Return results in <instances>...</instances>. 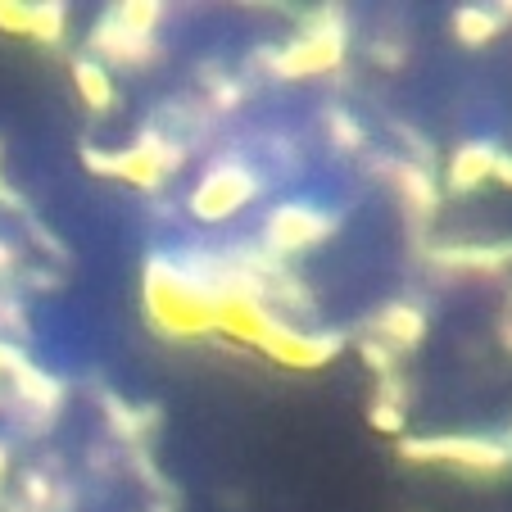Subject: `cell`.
Returning <instances> with one entry per match:
<instances>
[{
    "label": "cell",
    "instance_id": "obj_1",
    "mask_svg": "<svg viewBox=\"0 0 512 512\" xmlns=\"http://www.w3.org/2000/svg\"><path fill=\"white\" fill-rule=\"evenodd\" d=\"M145 322L168 340H200L218 336V313H223V290L209 281V272L177 259H145L141 277Z\"/></svg>",
    "mask_w": 512,
    "mask_h": 512
},
{
    "label": "cell",
    "instance_id": "obj_2",
    "mask_svg": "<svg viewBox=\"0 0 512 512\" xmlns=\"http://www.w3.org/2000/svg\"><path fill=\"white\" fill-rule=\"evenodd\" d=\"M404 463H435L454 467L467 476H499L512 467V440H490V435H413L399 440Z\"/></svg>",
    "mask_w": 512,
    "mask_h": 512
},
{
    "label": "cell",
    "instance_id": "obj_3",
    "mask_svg": "<svg viewBox=\"0 0 512 512\" xmlns=\"http://www.w3.org/2000/svg\"><path fill=\"white\" fill-rule=\"evenodd\" d=\"M345 59V19L340 14H313L286 46L272 55L277 78H318Z\"/></svg>",
    "mask_w": 512,
    "mask_h": 512
},
{
    "label": "cell",
    "instance_id": "obj_4",
    "mask_svg": "<svg viewBox=\"0 0 512 512\" xmlns=\"http://www.w3.org/2000/svg\"><path fill=\"white\" fill-rule=\"evenodd\" d=\"M82 159H87V168L100 177H118V182L136 186V191H155V186L182 164V150L168 145L159 132H141L136 145H127V150H114V155H105V150H82Z\"/></svg>",
    "mask_w": 512,
    "mask_h": 512
},
{
    "label": "cell",
    "instance_id": "obj_5",
    "mask_svg": "<svg viewBox=\"0 0 512 512\" xmlns=\"http://www.w3.org/2000/svg\"><path fill=\"white\" fill-rule=\"evenodd\" d=\"M259 191H263V177L254 173L250 164L227 159V164H213L209 173L191 186L186 209H191V218H200V223H227V218H236Z\"/></svg>",
    "mask_w": 512,
    "mask_h": 512
},
{
    "label": "cell",
    "instance_id": "obj_6",
    "mask_svg": "<svg viewBox=\"0 0 512 512\" xmlns=\"http://www.w3.org/2000/svg\"><path fill=\"white\" fill-rule=\"evenodd\" d=\"M331 232H336V213L318 209V204H304V200H281L263 218V245L272 254H304L327 241Z\"/></svg>",
    "mask_w": 512,
    "mask_h": 512
},
{
    "label": "cell",
    "instance_id": "obj_7",
    "mask_svg": "<svg viewBox=\"0 0 512 512\" xmlns=\"http://www.w3.org/2000/svg\"><path fill=\"white\" fill-rule=\"evenodd\" d=\"M340 345L345 340L336 336V331H295L290 322H272V331L263 336V354L272 358V363H281V368H295V372H318L327 368L331 358L340 354Z\"/></svg>",
    "mask_w": 512,
    "mask_h": 512
},
{
    "label": "cell",
    "instance_id": "obj_8",
    "mask_svg": "<svg viewBox=\"0 0 512 512\" xmlns=\"http://www.w3.org/2000/svg\"><path fill=\"white\" fill-rule=\"evenodd\" d=\"M91 59H100V64H123V68H141L150 64V59H159V46L155 37H145V32L127 28L123 19H114V14H105V19L91 28Z\"/></svg>",
    "mask_w": 512,
    "mask_h": 512
},
{
    "label": "cell",
    "instance_id": "obj_9",
    "mask_svg": "<svg viewBox=\"0 0 512 512\" xmlns=\"http://www.w3.org/2000/svg\"><path fill=\"white\" fill-rule=\"evenodd\" d=\"M499 145L494 141H463L454 150V159H449L445 168V182L454 195H472L476 186H485L494 177V164H499Z\"/></svg>",
    "mask_w": 512,
    "mask_h": 512
},
{
    "label": "cell",
    "instance_id": "obj_10",
    "mask_svg": "<svg viewBox=\"0 0 512 512\" xmlns=\"http://www.w3.org/2000/svg\"><path fill=\"white\" fill-rule=\"evenodd\" d=\"M372 331H377L390 349H417L426 340V313L417 309V304L395 300V304H386V309L372 318Z\"/></svg>",
    "mask_w": 512,
    "mask_h": 512
},
{
    "label": "cell",
    "instance_id": "obj_11",
    "mask_svg": "<svg viewBox=\"0 0 512 512\" xmlns=\"http://www.w3.org/2000/svg\"><path fill=\"white\" fill-rule=\"evenodd\" d=\"M435 263L454 272H508L512 268V241L503 245H440Z\"/></svg>",
    "mask_w": 512,
    "mask_h": 512
},
{
    "label": "cell",
    "instance_id": "obj_12",
    "mask_svg": "<svg viewBox=\"0 0 512 512\" xmlns=\"http://www.w3.org/2000/svg\"><path fill=\"white\" fill-rule=\"evenodd\" d=\"M14 395H19V404L28 408L32 417H46V422L59 413V404H64V390H59V381L46 377V372H37V368L14 372Z\"/></svg>",
    "mask_w": 512,
    "mask_h": 512
},
{
    "label": "cell",
    "instance_id": "obj_13",
    "mask_svg": "<svg viewBox=\"0 0 512 512\" xmlns=\"http://www.w3.org/2000/svg\"><path fill=\"white\" fill-rule=\"evenodd\" d=\"M73 87H78V96L87 100L96 114H105L109 105H114V73H109L100 59H73Z\"/></svg>",
    "mask_w": 512,
    "mask_h": 512
},
{
    "label": "cell",
    "instance_id": "obj_14",
    "mask_svg": "<svg viewBox=\"0 0 512 512\" xmlns=\"http://www.w3.org/2000/svg\"><path fill=\"white\" fill-rule=\"evenodd\" d=\"M499 32H503V19H499V10H490V5H463V10H454V37L463 41L467 50L490 46Z\"/></svg>",
    "mask_w": 512,
    "mask_h": 512
},
{
    "label": "cell",
    "instance_id": "obj_15",
    "mask_svg": "<svg viewBox=\"0 0 512 512\" xmlns=\"http://www.w3.org/2000/svg\"><path fill=\"white\" fill-rule=\"evenodd\" d=\"M395 182H399V195L408 200V209H413L417 218H431L435 204H440V191H435V177L426 173L422 164H404V168H395Z\"/></svg>",
    "mask_w": 512,
    "mask_h": 512
},
{
    "label": "cell",
    "instance_id": "obj_16",
    "mask_svg": "<svg viewBox=\"0 0 512 512\" xmlns=\"http://www.w3.org/2000/svg\"><path fill=\"white\" fill-rule=\"evenodd\" d=\"M68 32V5L64 0H32V41H64Z\"/></svg>",
    "mask_w": 512,
    "mask_h": 512
},
{
    "label": "cell",
    "instance_id": "obj_17",
    "mask_svg": "<svg viewBox=\"0 0 512 512\" xmlns=\"http://www.w3.org/2000/svg\"><path fill=\"white\" fill-rule=\"evenodd\" d=\"M395 377H386V386L377 390V399H372V408H368V422L377 426V431H386V435H399L404 431V395H399V386H390Z\"/></svg>",
    "mask_w": 512,
    "mask_h": 512
},
{
    "label": "cell",
    "instance_id": "obj_18",
    "mask_svg": "<svg viewBox=\"0 0 512 512\" xmlns=\"http://www.w3.org/2000/svg\"><path fill=\"white\" fill-rule=\"evenodd\" d=\"M114 19H123L127 28H136V32H145V37H155V28H159V19H164V5H155V0H123L118 10H109Z\"/></svg>",
    "mask_w": 512,
    "mask_h": 512
},
{
    "label": "cell",
    "instance_id": "obj_19",
    "mask_svg": "<svg viewBox=\"0 0 512 512\" xmlns=\"http://www.w3.org/2000/svg\"><path fill=\"white\" fill-rule=\"evenodd\" d=\"M0 32L32 37V0H0Z\"/></svg>",
    "mask_w": 512,
    "mask_h": 512
},
{
    "label": "cell",
    "instance_id": "obj_20",
    "mask_svg": "<svg viewBox=\"0 0 512 512\" xmlns=\"http://www.w3.org/2000/svg\"><path fill=\"white\" fill-rule=\"evenodd\" d=\"M331 136H336V145L340 150H358V145H363V132H358V123L349 114H331Z\"/></svg>",
    "mask_w": 512,
    "mask_h": 512
},
{
    "label": "cell",
    "instance_id": "obj_21",
    "mask_svg": "<svg viewBox=\"0 0 512 512\" xmlns=\"http://www.w3.org/2000/svg\"><path fill=\"white\" fill-rule=\"evenodd\" d=\"M28 363H23V354L10 345V340H0V377H14V372H23Z\"/></svg>",
    "mask_w": 512,
    "mask_h": 512
},
{
    "label": "cell",
    "instance_id": "obj_22",
    "mask_svg": "<svg viewBox=\"0 0 512 512\" xmlns=\"http://www.w3.org/2000/svg\"><path fill=\"white\" fill-rule=\"evenodd\" d=\"M494 182H503L512 191V155H499V164H494Z\"/></svg>",
    "mask_w": 512,
    "mask_h": 512
},
{
    "label": "cell",
    "instance_id": "obj_23",
    "mask_svg": "<svg viewBox=\"0 0 512 512\" xmlns=\"http://www.w3.org/2000/svg\"><path fill=\"white\" fill-rule=\"evenodd\" d=\"M10 268H14V250L0 241V272H10Z\"/></svg>",
    "mask_w": 512,
    "mask_h": 512
},
{
    "label": "cell",
    "instance_id": "obj_24",
    "mask_svg": "<svg viewBox=\"0 0 512 512\" xmlns=\"http://www.w3.org/2000/svg\"><path fill=\"white\" fill-rule=\"evenodd\" d=\"M499 340H503V349H508V354H512V318L499 327Z\"/></svg>",
    "mask_w": 512,
    "mask_h": 512
},
{
    "label": "cell",
    "instance_id": "obj_25",
    "mask_svg": "<svg viewBox=\"0 0 512 512\" xmlns=\"http://www.w3.org/2000/svg\"><path fill=\"white\" fill-rule=\"evenodd\" d=\"M10 476V454H5V445H0V481Z\"/></svg>",
    "mask_w": 512,
    "mask_h": 512
}]
</instances>
